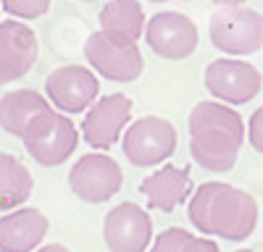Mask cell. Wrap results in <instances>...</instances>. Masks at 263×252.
I'll return each mask as SVG.
<instances>
[{
    "label": "cell",
    "mask_w": 263,
    "mask_h": 252,
    "mask_svg": "<svg viewBox=\"0 0 263 252\" xmlns=\"http://www.w3.org/2000/svg\"><path fill=\"white\" fill-rule=\"evenodd\" d=\"M190 155L195 165L211 174H227L237 165L248 129L234 105L221 100H200L187 116Z\"/></svg>",
    "instance_id": "cell-1"
},
{
    "label": "cell",
    "mask_w": 263,
    "mask_h": 252,
    "mask_svg": "<svg viewBox=\"0 0 263 252\" xmlns=\"http://www.w3.org/2000/svg\"><path fill=\"white\" fill-rule=\"evenodd\" d=\"M258 216V200L229 181H205L187 200V218L205 237L245 242L253 237Z\"/></svg>",
    "instance_id": "cell-2"
},
{
    "label": "cell",
    "mask_w": 263,
    "mask_h": 252,
    "mask_svg": "<svg viewBox=\"0 0 263 252\" xmlns=\"http://www.w3.org/2000/svg\"><path fill=\"white\" fill-rule=\"evenodd\" d=\"M79 137L82 132L74 126L69 113H63L58 108L55 111L45 108L27 123L21 142H24V150L29 153L34 163L45 168H55V165H63L77 153Z\"/></svg>",
    "instance_id": "cell-3"
},
{
    "label": "cell",
    "mask_w": 263,
    "mask_h": 252,
    "mask_svg": "<svg viewBox=\"0 0 263 252\" xmlns=\"http://www.w3.org/2000/svg\"><path fill=\"white\" fill-rule=\"evenodd\" d=\"M208 39L227 55H255L263 50V13L248 6H218L208 16Z\"/></svg>",
    "instance_id": "cell-4"
},
{
    "label": "cell",
    "mask_w": 263,
    "mask_h": 252,
    "mask_svg": "<svg viewBox=\"0 0 263 252\" xmlns=\"http://www.w3.org/2000/svg\"><path fill=\"white\" fill-rule=\"evenodd\" d=\"M179 144L177 126L163 116H142L132 121L121 134V150L137 168H153L166 163Z\"/></svg>",
    "instance_id": "cell-5"
},
{
    "label": "cell",
    "mask_w": 263,
    "mask_h": 252,
    "mask_svg": "<svg viewBox=\"0 0 263 252\" xmlns=\"http://www.w3.org/2000/svg\"><path fill=\"white\" fill-rule=\"evenodd\" d=\"M82 53L84 60L95 69V74L116 84H132L145 71V58L142 50L137 48V42L116 39L103 29L87 34Z\"/></svg>",
    "instance_id": "cell-6"
},
{
    "label": "cell",
    "mask_w": 263,
    "mask_h": 252,
    "mask_svg": "<svg viewBox=\"0 0 263 252\" xmlns=\"http://www.w3.org/2000/svg\"><path fill=\"white\" fill-rule=\"evenodd\" d=\"M203 84L213 100H221L227 105H245L258 97L263 90V74L258 66L242 58H216L205 66Z\"/></svg>",
    "instance_id": "cell-7"
},
{
    "label": "cell",
    "mask_w": 263,
    "mask_h": 252,
    "mask_svg": "<svg viewBox=\"0 0 263 252\" xmlns=\"http://www.w3.org/2000/svg\"><path fill=\"white\" fill-rule=\"evenodd\" d=\"M121 184H124L121 165L103 150L84 153L82 158L74 160L69 171V189L74 192V197L90 205L108 202L114 195H119Z\"/></svg>",
    "instance_id": "cell-8"
},
{
    "label": "cell",
    "mask_w": 263,
    "mask_h": 252,
    "mask_svg": "<svg viewBox=\"0 0 263 252\" xmlns=\"http://www.w3.org/2000/svg\"><path fill=\"white\" fill-rule=\"evenodd\" d=\"M132 97H126L124 92H111L98 97L90 108L84 111L82 118V139L92 147V150H111V147L121 139L124 129L132 123Z\"/></svg>",
    "instance_id": "cell-9"
},
{
    "label": "cell",
    "mask_w": 263,
    "mask_h": 252,
    "mask_svg": "<svg viewBox=\"0 0 263 252\" xmlns=\"http://www.w3.org/2000/svg\"><path fill=\"white\" fill-rule=\"evenodd\" d=\"M147 48L163 60H184L200 45V32L187 13L179 11H158L145 24Z\"/></svg>",
    "instance_id": "cell-10"
},
{
    "label": "cell",
    "mask_w": 263,
    "mask_h": 252,
    "mask_svg": "<svg viewBox=\"0 0 263 252\" xmlns=\"http://www.w3.org/2000/svg\"><path fill=\"white\" fill-rule=\"evenodd\" d=\"M103 242L108 252H147L153 244V221L137 202L124 200L103 218Z\"/></svg>",
    "instance_id": "cell-11"
},
{
    "label": "cell",
    "mask_w": 263,
    "mask_h": 252,
    "mask_svg": "<svg viewBox=\"0 0 263 252\" xmlns=\"http://www.w3.org/2000/svg\"><path fill=\"white\" fill-rule=\"evenodd\" d=\"M45 97L53 108L77 116L84 113L100 97V79L92 69L84 66H61L45 76Z\"/></svg>",
    "instance_id": "cell-12"
},
{
    "label": "cell",
    "mask_w": 263,
    "mask_h": 252,
    "mask_svg": "<svg viewBox=\"0 0 263 252\" xmlns=\"http://www.w3.org/2000/svg\"><path fill=\"white\" fill-rule=\"evenodd\" d=\"M40 53L37 34L21 18L0 21V87L24 79Z\"/></svg>",
    "instance_id": "cell-13"
},
{
    "label": "cell",
    "mask_w": 263,
    "mask_h": 252,
    "mask_svg": "<svg viewBox=\"0 0 263 252\" xmlns=\"http://www.w3.org/2000/svg\"><path fill=\"white\" fill-rule=\"evenodd\" d=\"M192 192H195V184L190 176V165L163 163L161 168H156L140 181V195L145 197L147 207L161 210V213H174L179 205L190 200Z\"/></svg>",
    "instance_id": "cell-14"
},
{
    "label": "cell",
    "mask_w": 263,
    "mask_h": 252,
    "mask_svg": "<svg viewBox=\"0 0 263 252\" xmlns=\"http://www.w3.org/2000/svg\"><path fill=\"white\" fill-rule=\"evenodd\" d=\"M50 221L37 207H13L0 218V252H34L48 237Z\"/></svg>",
    "instance_id": "cell-15"
},
{
    "label": "cell",
    "mask_w": 263,
    "mask_h": 252,
    "mask_svg": "<svg viewBox=\"0 0 263 252\" xmlns=\"http://www.w3.org/2000/svg\"><path fill=\"white\" fill-rule=\"evenodd\" d=\"M98 24L116 39L140 42V37L145 34L147 16L140 0H108L98 13Z\"/></svg>",
    "instance_id": "cell-16"
},
{
    "label": "cell",
    "mask_w": 263,
    "mask_h": 252,
    "mask_svg": "<svg viewBox=\"0 0 263 252\" xmlns=\"http://www.w3.org/2000/svg\"><path fill=\"white\" fill-rule=\"evenodd\" d=\"M45 108H50V100L37 90L6 92L3 97H0V129H3L6 134H11V137L21 139L27 123Z\"/></svg>",
    "instance_id": "cell-17"
},
{
    "label": "cell",
    "mask_w": 263,
    "mask_h": 252,
    "mask_svg": "<svg viewBox=\"0 0 263 252\" xmlns=\"http://www.w3.org/2000/svg\"><path fill=\"white\" fill-rule=\"evenodd\" d=\"M34 189V176L29 168L11 153H0V213L21 207Z\"/></svg>",
    "instance_id": "cell-18"
},
{
    "label": "cell",
    "mask_w": 263,
    "mask_h": 252,
    "mask_svg": "<svg viewBox=\"0 0 263 252\" xmlns=\"http://www.w3.org/2000/svg\"><path fill=\"white\" fill-rule=\"evenodd\" d=\"M0 8L21 21H34L50 11V0H0Z\"/></svg>",
    "instance_id": "cell-19"
},
{
    "label": "cell",
    "mask_w": 263,
    "mask_h": 252,
    "mask_svg": "<svg viewBox=\"0 0 263 252\" xmlns=\"http://www.w3.org/2000/svg\"><path fill=\"white\" fill-rule=\"evenodd\" d=\"M192 234L187 228H179V226H171V228H163L161 234L153 239V244L147 247V252H184V244Z\"/></svg>",
    "instance_id": "cell-20"
},
{
    "label": "cell",
    "mask_w": 263,
    "mask_h": 252,
    "mask_svg": "<svg viewBox=\"0 0 263 252\" xmlns=\"http://www.w3.org/2000/svg\"><path fill=\"white\" fill-rule=\"evenodd\" d=\"M245 129H248V142L253 144V150L263 155V105L250 113Z\"/></svg>",
    "instance_id": "cell-21"
},
{
    "label": "cell",
    "mask_w": 263,
    "mask_h": 252,
    "mask_svg": "<svg viewBox=\"0 0 263 252\" xmlns=\"http://www.w3.org/2000/svg\"><path fill=\"white\" fill-rule=\"evenodd\" d=\"M184 252H221V249H218V244L213 239H208L203 234V237H190L184 244Z\"/></svg>",
    "instance_id": "cell-22"
},
{
    "label": "cell",
    "mask_w": 263,
    "mask_h": 252,
    "mask_svg": "<svg viewBox=\"0 0 263 252\" xmlns=\"http://www.w3.org/2000/svg\"><path fill=\"white\" fill-rule=\"evenodd\" d=\"M34 252H71L66 244H61V242H53V244H40Z\"/></svg>",
    "instance_id": "cell-23"
},
{
    "label": "cell",
    "mask_w": 263,
    "mask_h": 252,
    "mask_svg": "<svg viewBox=\"0 0 263 252\" xmlns=\"http://www.w3.org/2000/svg\"><path fill=\"white\" fill-rule=\"evenodd\" d=\"M216 6H242V3H248V0H213Z\"/></svg>",
    "instance_id": "cell-24"
},
{
    "label": "cell",
    "mask_w": 263,
    "mask_h": 252,
    "mask_svg": "<svg viewBox=\"0 0 263 252\" xmlns=\"http://www.w3.org/2000/svg\"><path fill=\"white\" fill-rule=\"evenodd\" d=\"M147 3H168V0H147Z\"/></svg>",
    "instance_id": "cell-25"
},
{
    "label": "cell",
    "mask_w": 263,
    "mask_h": 252,
    "mask_svg": "<svg viewBox=\"0 0 263 252\" xmlns=\"http://www.w3.org/2000/svg\"><path fill=\"white\" fill-rule=\"evenodd\" d=\"M234 252H253V249H234Z\"/></svg>",
    "instance_id": "cell-26"
},
{
    "label": "cell",
    "mask_w": 263,
    "mask_h": 252,
    "mask_svg": "<svg viewBox=\"0 0 263 252\" xmlns=\"http://www.w3.org/2000/svg\"><path fill=\"white\" fill-rule=\"evenodd\" d=\"M82 3H95V0H82Z\"/></svg>",
    "instance_id": "cell-27"
}]
</instances>
